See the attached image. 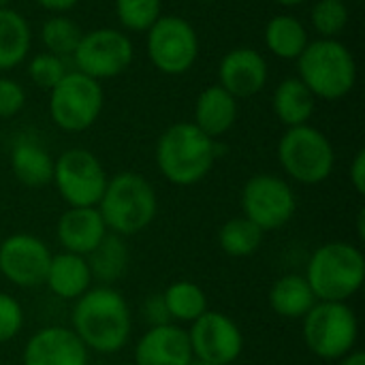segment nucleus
I'll return each mask as SVG.
<instances>
[{
    "instance_id": "nucleus-17",
    "label": "nucleus",
    "mask_w": 365,
    "mask_h": 365,
    "mask_svg": "<svg viewBox=\"0 0 365 365\" xmlns=\"http://www.w3.org/2000/svg\"><path fill=\"white\" fill-rule=\"evenodd\" d=\"M218 81L233 98L255 96L267 83V62L252 47H235L220 60Z\"/></svg>"
},
{
    "instance_id": "nucleus-30",
    "label": "nucleus",
    "mask_w": 365,
    "mask_h": 365,
    "mask_svg": "<svg viewBox=\"0 0 365 365\" xmlns=\"http://www.w3.org/2000/svg\"><path fill=\"white\" fill-rule=\"evenodd\" d=\"M163 0H115L120 24L133 32H148L160 17Z\"/></svg>"
},
{
    "instance_id": "nucleus-43",
    "label": "nucleus",
    "mask_w": 365,
    "mask_h": 365,
    "mask_svg": "<svg viewBox=\"0 0 365 365\" xmlns=\"http://www.w3.org/2000/svg\"><path fill=\"white\" fill-rule=\"evenodd\" d=\"M199 2H214V0H199Z\"/></svg>"
},
{
    "instance_id": "nucleus-34",
    "label": "nucleus",
    "mask_w": 365,
    "mask_h": 365,
    "mask_svg": "<svg viewBox=\"0 0 365 365\" xmlns=\"http://www.w3.org/2000/svg\"><path fill=\"white\" fill-rule=\"evenodd\" d=\"M26 92L24 88L6 77H0V118H13L24 109Z\"/></svg>"
},
{
    "instance_id": "nucleus-16",
    "label": "nucleus",
    "mask_w": 365,
    "mask_h": 365,
    "mask_svg": "<svg viewBox=\"0 0 365 365\" xmlns=\"http://www.w3.org/2000/svg\"><path fill=\"white\" fill-rule=\"evenodd\" d=\"M192 359L188 331L178 323L148 327L133 351L135 365H190Z\"/></svg>"
},
{
    "instance_id": "nucleus-11",
    "label": "nucleus",
    "mask_w": 365,
    "mask_h": 365,
    "mask_svg": "<svg viewBox=\"0 0 365 365\" xmlns=\"http://www.w3.org/2000/svg\"><path fill=\"white\" fill-rule=\"evenodd\" d=\"M148 56L165 75H182L190 71L199 56L195 28L182 17L160 15L148 30Z\"/></svg>"
},
{
    "instance_id": "nucleus-21",
    "label": "nucleus",
    "mask_w": 365,
    "mask_h": 365,
    "mask_svg": "<svg viewBox=\"0 0 365 365\" xmlns=\"http://www.w3.org/2000/svg\"><path fill=\"white\" fill-rule=\"evenodd\" d=\"M267 302L272 312L280 319L302 321L317 304V297L302 274H287L272 284Z\"/></svg>"
},
{
    "instance_id": "nucleus-1",
    "label": "nucleus",
    "mask_w": 365,
    "mask_h": 365,
    "mask_svg": "<svg viewBox=\"0 0 365 365\" xmlns=\"http://www.w3.org/2000/svg\"><path fill=\"white\" fill-rule=\"evenodd\" d=\"M73 331L83 346L98 355L120 353L133 334V312L115 287L96 284L88 289L73 308Z\"/></svg>"
},
{
    "instance_id": "nucleus-20",
    "label": "nucleus",
    "mask_w": 365,
    "mask_h": 365,
    "mask_svg": "<svg viewBox=\"0 0 365 365\" xmlns=\"http://www.w3.org/2000/svg\"><path fill=\"white\" fill-rule=\"evenodd\" d=\"M237 120V98H233L225 88H205L195 103V126L210 139H218L233 128Z\"/></svg>"
},
{
    "instance_id": "nucleus-41",
    "label": "nucleus",
    "mask_w": 365,
    "mask_h": 365,
    "mask_svg": "<svg viewBox=\"0 0 365 365\" xmlns=\"http://www.w3.org/2000/svg\"><path fill=\"white\" fill-rule=\"evenodd\" d=\"M190 365H212V364H205V361H199V359H192Z\"/></svg>"
},
{
    "instance_id": "nucleus-36",
    "label": "nucleus",
    "mask_w": 365,
    "mask_h": 365,
    "mask_svg": "<svg viewBox=\"0 0 365 365\" xmlns=\"http://www.w3.org/2000/svg\"><path fill=\"white\" fill-rule=\"evenodd\" d=\"M351 184L357 195H365V150H359L351 165Z\"/></svg>"
},
{
    "instance_id": "nucleus-25",
    "label": "nucleus",
    "mask_w": 365,
    "mask_h": 365,
    "mask_svg": "<svg viewBox=\"0 0 365 365\" xmlns=\"http://www.w3.org/2000/svg\"><path fill=\"white\" fill-rule=\"evenodd\" d=\"M30 49V26L13 9H0V71L15 68Z\"/></svg>"
},
{
    "instance_id": "nucleus-31",
    "label": "nucleus",
    "mask_w": 365,
    "mask_h": 365,
    "mask_svg": "<svg viewBox=\"0 0 365 365\" xmlns=\"http://www.w3.org/2000/svg\"><path fill=\"white\" fill-rule=\"evenodd\" d=\"M310 19L321 38H336L349 24V9L344 0H319L312 6Z\"/></svg>"
},
{
    "instance_id": "nucleus-18",
    "label": "nucleus",
    "mask_w": 365,
    "mask_h": 365,
    "mask_svg": "<svg viewBox=\"0 0 365 365\" xmlns=\"http://www.w3.org/2000/svg\"><path fill=\"white\" fill-rule=\"evenodd\" d=\"M105 220L96 207H68L56 225V237L64 252L88 257L107 235Z\"/></svg>"
},
{
    "instance_id": "nucleus-23",
    "label": "nucleus",
    "mask_w": 365,
    "mask_h": 365,
    "mask_svg": "<svg viewBox=\"0 0 365 365\" xmlns=\"http://www.w3.org/2000/svg\"><path fill=\"white\" fill-rule=\"evenodd\" d=\"M86 261L90 265L94 282H98L103 287H113L126 274L130 252H128L124 237H120L115 233H107L101 240V244L86 257Z\"/></svg>"
},
{
    "instance_id": "nucleus-10",
    "label": "nucleus",
    "mask_w": 365,
    "mask_h": 365,
    "mask_svg": "<svg viewBox=\"0 0 365 365\" xmlns=\"http://www.w3.org/2000/svg\"><path fill=\"white\" fill-rule=\"evenodd\" d=\"M242 216L263 233L289 225L297 212V197L291 184L272 173L252 175L242 188Z\"/></svg>"
},
{
    "instance_id": "nucleus-42",
    "label": "nucleus",
    "mask_w": 365,
    "mask_h": 365,
    "mask_svg": "<svg viewBox=\"0 0 365 365\" xmlns=\"http://www.w3.org/2000/svg\"><path fill=\"white\" fill-rule=\"evenodd\" d=\"M9 2H11V0H0V9H6V6H9Z\"/></svg>"
},
{
    "instance_id": "nucleus-27",
    "label": "nucleus",
    "mask_w": 365,
    "mask_h": 365,
    "mask_svg": "<svg viewBox=\"0 0 365 365\" xmlns=\"http://www.w3.org/2000/svg\"><path fill=\"white\" fill-rule=\"evenodd\" d=\"M265 43L274 56L282 60H297L310 41L304 24L297 17L276 15L265 28Z\"/></svg>"
},
{
    "instance_id": "nucleus-40",
    "label": "nucleus",
    "mask_w": 365,
    "mask_h": 365,
    "mask_svg": "<svg viewBox=\"0 0 365 365\" xmlns=\"http://www.w3.org/2000/svg\"><path fill=\"white\" fill-rule=\"evenodd\" d=\"M278 4H282V6H297V4H302V2H306V0H276Z\"/></svg>"
},
{
    "instance_id": "nucleus-5",
    "label": "nucleus",
    "mask_w": 365,
    "mask_h": 365,
    "mask_svg": "<svg viewBox=\"0 0 365 365\" xmlns=\"http://www.w3.org/2000/svg\"><path fill=\"white\" fill-rule=\"evenodd\" d=\"M299 79L314 98H344L357 81V64L353 53L338 38H317L306 45L297 58Z\"/></svg>"
},
{
    "instance_id": "nucleus-32",
    "label": "nucleus",
    "mask_w": 365,
    "mask_h": 365,
    "mask_svg": "<svg viewBox=\"0 0 365 365\" xmlns=\"http://www.w3.org/2000/svg\"><path fill=\"white\" fill-rule=\"evenodd\" d=\"M28 75L32 79V83L36 88H43V90H51L64 75H66V68H64V62L62 58L53 56V53H38L30 66H28Z\"/></svg>"
},
{
    "instance_id": "nucleus-35",
    "label": "nucleus",
    "mask_w": 365,
    "mask_h": 365,
    "mask_svg": "<svg viewBox=\"0 0 365 365\" xmlns=\"http://www.w3.org/2000/svg\"><path fill=\"white\" fill-rule=\"evenodd\" d=\"M141 317L145 319L148 327H156V325H167V323H171L169 312H167V306H165V299H163V293L150 295V297L143 302V306H141Z\"/></svg>"
},
{
    "instance_id": "nucleus-28",
    "label": "nucleus",
    "mask_w": 365,
    "mask_h": 365,
    "mask_svg": "<svg viewBox=\"0 0 365 365\" xmlns=\"http://www.w3.org/2000/svg\"><path fill=\"white\" fill-rule=\"evenodd\" d=\"M263 237L265 233L244 216L231 218L218 229V246L227 257L233 259L252 257L263 246Z\"/></svg>"
},
{
    "instance_id": "nucleus-7",
    "label": "nucleus",
    "mask_w": 365,
    "mask_h": 365,
    "mask_svg": "<svg viewBox=\"0 0 365 365\" xmlns=\"http://www.w3.org/2000/svg\"><path fill=\"white\" fill-rule=\"evenodd\" d=\"M278 160L284 173L306 186L325 182L336 167L331 141L314 126H291L278 143Z\"/></svg>"
},
{
    "instance_id": "nucleus-3",
    "label": "nucleus",
    "mask_w": 365,
    "mask_h": 365,
    "mask_svg": "<svg viewBox=\"0 0 365 365\" xmlns=\"http://www.w3.org/2000/svg\"><path fill=\"white\" fill-rule=\"evenodd\" d=\"M109 233L130 237L145 231L158 214L154 186L135 171H122L109 178L96 205Z\"/></svg>"
},
{
    "instance_id": "nucleus-6",
    "label": "nucleus",
    "mask_w": 365,
    "mask_h": 365,
    "mask_svg": "<svg viewBox=\"0 0 365 365\" xmlns=\"http://www.w3.org/2000/svg\"><path fill=\"white\" fill-rule=\"evenodd\" d=\"M306 349L323 361H340L355 351L359 321L346 302H317L302 319Z\"/></svg>"
},
{
    "instance_id": "nucleus-8",
    "label": "nucleus",
    "mask_w": 365,
    "mask_h": 365,
    "mask_svg": "<svg viewBox=\"0 0 365 365\" xmlns=\"http://www.w3.org/2000/svg\"><path fill=\"white\" fill-rule=\"evenodd\" d=\"M103 88L96 79L73 71L49 90L51 122L66 133L88 130L103 111Z\"/></svg>"
},
{
    "instance_id": "nucleus-29",
    "label": "nucleus",
    "mask_w": 365,
    "mask_h": 365,
    "mask_svg": "<svg viewBox=\"0 0 365 365\" xmlns=\"http://www.w3.org/2000/svg\"><path fill=\"white\" fill-rule=\"evenodd\" d=\"M41 38H43V45L49 49V53L64 58V56H73V51L77 49L81 41V30L73 19L64 15H56L43 24Z\"/></svg>"
},
{
    "instance_id": "nucleus-19",
    "label": "nucleus",
    "mask_w": 365,
    "mask_h": 365,
    "mask_svg": "<svg viewBox=\"0 0 365 365\" xmlns=\"http://www.w3.org/2000/svg\"><path fill=\"white\" fill-rule=\"evenodd\" d=\"M45 287L60 299L75 302L79 299L88 289L94 287L90 265L86 257L73 255V252H58L51 255L47 276H45Z\"/></svg>"
},
{
    "instance_id": "nucleus-9",
    "label": "nucleus",
    "mask_w": 365,
    "mask_h": 365,
    "mask_svg": "<svg viewBox=\"0 0 365 365\" xmlns=\"http://www.w3.org/2000/svg\"><path fill=\"white\" fill-rule=\"evenodd\" d=\"M107 182L103 163L83 148H71L53 160L51 184L68 207H96Z\"/></svg>"
},
{
    "instance_id": "nucleus-33",
    "label": "nucleus",
    "mask_w": 365,
    "mask_h": 365,
    "mask_svg": "<svg viewBox=\"0 0 365 365\" xmlns=\"http://www.w3.org/2000/svg\"><path fill=\"white\" fill-rule=\"evenodd\" d=\"M24 323L26 314L21 304L13 295L0 291V344L15 340L21 334Z\"/></svg>"
},
{
    "instance_id": "nucleus-38",
    "label": "nucleus",
    "mask_w": 365,
    "mask_h": 365,
    "mask_svg": "<svg viewBox=\"0 0 365 365\" xmlns=\"http://www.w3.org/2000/svg\"><path fill=\"white\" fill-rule=\"evenodd\" d=\"M340 365H365V355L361 351H351L346 357H342L340 359Z\"/></svg>"
},
{
    "instance_id": "nucleus-13",
    "label": "nucleus",
    "mask_w": 365,
    "mask_h": 365,
    "mask_svg": "<svg viewBox=\"0 0 365 365\" xmlns=\"http://www.w3.org/2000/svg\"><path fill=\"white\" fill-rule=\"evenodd\" d=\"M186 331L192 357L199 361L231 365L244 353V334L240 325L218 310H207L195 323H190V329Z\"/></svg>"
},
{
    "instance_id": "nucleus-39",
    "label": "nucleus",
    "mask_w": 365,
    "mask_h": 365,
    "mask_svg": "<svg viewBox=\"0 0 365 365\" xmlns=\"http://www.w3.org/2000/svg\"><path fill=\"white\" fill-rule=\"evenodd\" d=\"M357 233H359V240H365V210H359V218H357Z\"/></svg>"
},
{
    "instance_id": "nucleus-4",
    "label": "nucleus",
    "mask_w": 365,
    "mask_h": 365,
    "mask_svg": "<svg viewBox=\"0 0 365 365\" xmlns=\"http://www.w3.org/2000/svg\"><path fill=\"white\" fill-rule=\"evenodd\" d=\"M317 302H346L355 297L365 282L364 250L349 242H327L319 246L306 267Z\"/></svg>"
},
{
    "instance_id": "nucleus-22",
    "label": "nucleus",
    "mask_w": 365,
    "mask_h": 365,
    "mask_svg": "<svg viewBox=\"0 0 365 365\" xmlns=\"http://www.w3.org/2000/svg\"><path fill=\"white\" fill-rule=\"evenodd\" d=\"M11 171L19 184L28 188H43L53 180V158L36 141H19L11 150Z\"/></svg>"
},
{
    "instance_id": "nucleus-24",
    "label": "nucleus",
    "mask_w": 365,
    "mask_h": 365,
    "mask_svg": "<svg viewBox=\"0 0 365 365\" xmlns=\"http://www.w3.org/2000/svg\"><path fill=\"white\" fill-rule=\"evenodd\" d=\"M314 103H317L314 94L306 88V83L299 77L284 79L276 88L274 101H272L276 118L289 128L308 124V120L314 113Z\"/></svg>"
},
{
    "instance_id": "nucleus-26",
    "label": "nucleus",
    "mask_w": 365,
    "mask_h": 365,
    "mask_svg": "<svg viewBox=\"0 0 365 365\" xmlns=\"http://www.w3.org/2000/svg\"><path fill=\"white\" fill-rule=\"evenodd\" d=\"M171 323H195L210 310L205 291L190 280H175L163 291Z\"/></svg>"
},
{
    "instance_id": "nucleus-2",
    "label": "nucleus",
    "mask_w": 365,
    "mask_h": 365,
    "mask_svg": "<svg viewBox=\"0 0 365 365\" xmlns=\"http://www.w3.org/2000/svg\"><path fill=\"white\" fill-rule=\"evenodd\" d=\"M218 158V143L192 122L169 126L156 143V167L175 186H195L207 178Z\"/></svg>"
},
{
    "instance_id": "nucleus-15",
    "label": "nucleus",
    "mask_w": 365,
    "mask_h": 365,
    "mask_svg": "<svg viewBox=\"0 0 365 365\" xmlns=\"http://www.w3.org/2000/svg\"><path fill=\"white\" fill-rule=\"evenodd\" d=\"M90 351L71 327L49 325L34 331L21 353V365H88Z\"/></svg>"
},
{
    "instance_id": "nucleus-14",
    "label": "nucleus",
    "mask_w": 365,
    "mask_h": 365,
    "mask_svg": "<svg viewBox=\"0 0 365 365\" xmlns=\"http://www.w3.org/2000/svg\"><path fill=\"white\" fill-rule=\"evenodd\" d=\"M51 261L49 246L30 233H13L0 242V274L13 287L36 289L45 284Z\"/></svg>"
},
{
    "instance_id": "nucleus-12",
    "label": "nucleus",
    "mask_w": 365,
    "mask_h": 365,
    "mask_svg": "<svg viewBox=\"0 0 365 365\" xmlns=\"http://www.w3.org/2000/svg\"><path fill=\"white\" fill-rule=\"evenodd\" d=\"M133 43L130 38L113 28H96L81 34L73 60L79 73L92 79H109L124 73L133 62Z\"/></svg>"
},
{
    "instance_id": "nucleus-37",
    "label": "nucleus",
    "mask_w": 365,
    "mask_h": 365,
    "mask_svg": "<svg viewBox=\"0 0 365 365\" xmlns=\"http://www.w3.org/2000/svg\"><path fill=\"white\" fill-rule=\"evenodd\" d=\"M36 4H41L43 9L47 11H56V13H62V11H68L77 4V0H34Z\"/></svg>"
}]
</instances>
